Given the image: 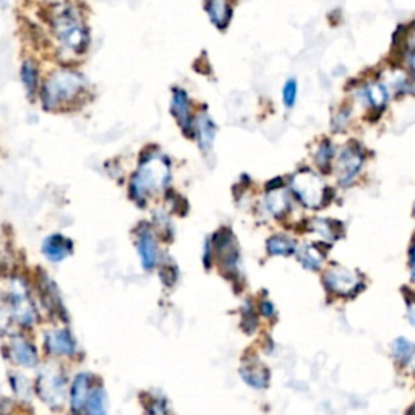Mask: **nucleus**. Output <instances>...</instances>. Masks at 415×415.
Segmentation results:
<instances>
[{"instance_id": "obj_1", "label": "nucleus", "mask_w": 415, "mask_h": 415, "mask_svg": "<svg viewBox=\"0 0 415 415\" xmlns=\"http://www.w3.org/2000/svg\"><path fill=\"white\" fill-rule=\"evenodd\" d=\"M170 179L169 161L161 154H148L140 163L130 183V192L135 201H145L148 197L161 193Z\"/></svg>"}, {"instance_id": "obj_2", "label": "nucleus", "mask_w": 415, "mask_h": 415, "mask_svg": "<svg viewBox=\"0 0 415 415\" xmlns=\"http://www.w3.org/2000/svg\"><path fill=\"white\" fill-rule=\"evenodd\" d=\"M85 76L75 70H57L51 73L43 85V104L46 109L56 111L72 104L85 91Z\"/></svg>"}, {"instance_id": "obj_3", "label": "nucleus", "mask_w": 415, "mask_h": 415, "mask_svg": "<svg viewBox=\"0 0 415 415\" xmlns=\"http://www.w3.org/2000/svg\"><path fill=\"white\" fill-rule=\"evenodd\" d=\"M52 31L65 49L83 52L88 46V31L78 11L70 5H62L52 16Z\"/></svg>"}, {"instance_id": "obj_4", "label": "nucleus", "mask_w": 415, "mask_h": 415, "mask_svg": "<svg viewBox=\"0 0 415 415\" xmlns=\"http://www.w3.org/2000/svg\"><path fill=\"white\" fill-rule=\"evenodd\" d=\"M290 192L308 210H318L328 203L329 187H326L323 177L312 169H300L290 177Z\"/></svg>"}, {"instance_id": "obj_5", "label": "nucleus", "mask_w": 415, "mask_h": 415, "mask_svg": "<svg viewBox=\"0 0 415 415\" xmlns=\"http://www.w3.org/2000/svg\"><path fill=\"white\" fill-rule=\"evenodd\" d=\"M5 304L9 307L11 318L20 326L31 328L38 322V310L31 297L26 281L23 277H11L7 287V299Z\"/></svg>"}, {"instance_id": "obj_6", "label": "nucleus", "mask_w": 415, "mask_h": 415, "mask_svg": "<svg viewBox=\"0 0 415 415\" xmlns=\"http://www.w3.org/2000/svg\"><path fill=\"white\" fill-rule=\"evenodd\" d=\"M36 393L47 406L52 409H61L67 399L68 388L67 378L61 367L46 365L39 372L36 379Z\"/></svg>"}, {"instance_id": "obj_7", "label": "nucleus", "mask_w": 415, "mask_h": 415, "mask_svg": "<svg viewBox=\"0 0 415 415\" xmlns=\"http://www.w3.org/2000/svg\"><path fill=\"white\" fill-rule=\"evenodd\" d=\"M365 168V153L359 145L349 143L336 154L333 170L341 187H351Z\"/></svg>"}, {"instance_id": "obj_8", "label": "nucleus", "mask_w": 415, "mask_h": 415, "mask_svg": "<svg viewBox=\"0 0 415 415\" xmlns=\"http://www.w3.org/2000/svg\"><path fill=\"white\" fill-rule=\"evenodd\" d=\"M323 281L331 292L337 295H352L362 286L359 272L344 268V266H331L324 271Z\"/></svg>"}, {"instance_id": "obj_9", "label": "nucleus", "mask_w": 415, "mask_h": 415, "mask_svg": "<svg viewBox=\"0 0 415 415\" xmlns=\"http://www.w3.org/2000/svg\"><path fill=\"white\" fill-rule=\"evenodd\" d=\"M217 257L219 263L222 265L224 270L229 272H235L237 266H239V247H237L235 237L230 230H219L212 240V257Z\"/></svg>"}, {"instance_id": "obj_10", "label": "nucleus", "mask_w": 415, "mask_h": 415, "mask_svg": "<svg viewBox=\"0 0 415 415\" xmlns=\"http://www.w3.org/2000/svg\"><path fill=\"white\" fill-rule=\"evenodd\" d=\"M7 352L10 360L15 365L23 367V369H34L39 364V355L36 347L31 341H28L25 336H14L10 337Z\"/></svg>"}, {"instance_id": "obj_11", "label": "nucleus", "mask_w": 415, "mask_h": 415, "mask_svg": "<svg viewBox=\"0 0 415 415\" xmlns=\"http://www.w3.org/2000/svg\"><path fill=\"white\" fill-rule=\"evenodd\" d=\"M44 349L56 357H72L76 351V342L68 329L56 328L44 333Z\"/></svg>"}, {"instance_id": "obj_12", "label": "nucleus", "mask_w": 415, "mask_h": 415, "mask_svg": "<svg viewBox=\"0 0 415 415\" xmlns=\"http://www.w3.org/2000/svg\"><path fill=\"white\" fill-rule=\"evenodd\" d=\"M136 250H138L141 266L146 271H151L159 263V248L156 237L150 227H140L136 234Z\"/></svg>"}, {"instance_id": "obj_13", "label": "nucleus", "mask_w": 415, "mask_h": 415, "mask_svg": "<svg viewBox=\"0 0 415 415\" xmlns=\"http://www.w3.org/2000/svg\"><path fill=\"white\" fill-rule=\"evenodd\" d=\"M389 94L383 81H367L359 90L357 96L369 109L383 111L389 101Z\"/></svg>"}, {"instance_id": "obj_14", "label": "nucleus", "mask_w": 415, "mask_h": 415, "mask_svg": "<svg viewBox=\"0 0 415 415\" xmlns=\"http://www.w3.org/2000/svg\"><path fill=\"white\" fill-rule=\"evenodd\" d=\"M91 375L90 373H80L76 375L72 388H70V407L75 414H83L85 406L88 402V397L91 394Z\"/></svg>"}, {"instance_id": "obj_15", "label": "nucleus", "mask_w": 415, "mask_h": 415, "mask_svg": "<svg viewBox=\"0 0 415 415\" xmlns=\"http://www.w3.org/2000/svg\"><path fill=\"white\" fill-rule=\"evenodd\" d=\"M265 206L266 210L271 216L275 217H282L286 216L290 211V206H292V198H290V193L286 190V187L277 185L272 188H268L266 192V200H265Z\"/></svg>"}, {"instance_id": "obj_16", "label": "nucleus", "mask_w": 415, "mask_h": 415, "mask_svg": "<svg viewBox=\"0 0 415 415\" xmlns=\"http://www.w3.org/2000/svg\"><path fill=\"white\" fill-rule=\"evenodd\" d=\"M172 112H174L183 132L187 135H193V122L192 116H190V99L188 94L180 90V88H174V91H172Z\"/></svg>"}, {"instance_id": "obj_17", "label": "nucleus", "mask_w": 415, "mask_h": 415, "mask_svg": "<svg viewBox=\"0 0 415 415\" xmlns=\"http://www.w3.org/2000/svg\"><path fill=\"white\" fill-rule=\"evenodd\" d=\"M72 250H73L72 240L61 234L49 235L43 242V253L46 255L47 260H51V262L54 263L63 262V260L72 253Z\"/></svg>"}, {"instance_id": "obj_18", "label": "nucleus", "mask_w": 415, "mask_h": 415, "mask_svg": "<svg viewBox=\"0 0 415 415\" xmlns=\"http://www.w3.org/2000/svg\"><path fill=\"white\" fill-rule=\"evenodd\" d=\"M240 376L244 381L248 384V386L257 388V389H263L268 386L270 381V373L265 367L260 364L257 360L252 362H245L240 369Z\"/></svg>"}, {"instance_id": "obj_19", "label": "nucleus", "mask_w": 415, "mask_h": 415, "mask_svg": "<svg viewBox=\"0 0 415 415\" xmlns=\"http://www.w3.org/2000/svg\"><path fill=\"white\" fill-rule=\"evenodd\" d=\"M205 10L219 29L226 28L232 16V9L227 0H205Z\"/></svg>"}, {"instance_id": "obj_20", "label": "nucleus", "mask_w": 415, "mask_h": 415, "mask_svg": "<svg viewBox=\"0 0 415 415\" xmlns=\"http://www.w3.org/2000/svg\"><path fill=\"white\" fill-rule=\"evenodd\" d=\"M308 230L318 237H322L324 242H334L339 237L341 224L333 221V219H323V217H313L308 221Z\"/></svg>"}, {"instance_id": "obj_21", "label": "nucleus", "mask_w": 415, "mask_h": 415, "mask_svg": "<svg viewBox=\"0 0 415 415\" xmlns=\"http://www.w3.org/2000/svg\"><path fill=\"white\" fill-rule=\"evenodd\" d=\"M195 133L198 136V143L200 148H203L205 151H210V148L215 141V135H216V125L215 122L211 121V117L208 114H200L197 117V122H195Z\"/></svg>"}, {"instance_id": "obj_22", "label": "nucleus", "mask_w": 415, "mask_h": 415, "mask_svg": "<svg viewBox=\"0 0 415 415\" xmlns=\"http://www.w3.org/2000/svg\"><path fill=\"white\" fill-rule=\"evenodd\" d=\"M295 255H297V260L302 263V266L312 271L322 268L324 262V253L315 244H304L297 247Z\"/></svg>"}, {"instance_id": "obj_23", "label": "nucleus", "mask_w": 415, "mask_h": 415, "mask_svg": "<svg viewBox=\"0 0 415 415\" xmlns=\"http://www.w3.org/2000/svg\"><path fill=\"white\" fill-rule=\"evenodd\" d=\"M266 248H268V253L272 255V257H289V255L297 250V244L289 235L276 234L270 237L268 242H266Z\"/></svg>"}, {"instance_id": "obj_24", "label": "nucleus", "mask_w": 415, "mask_h": 415, "mask_svg": "<svg viewBox=\"0 0 415 415\" xmlns=\"http://www.w3.org/2000/svg\"><path fill=\"white\" fill-rule=\"evenodd\" d=\"M336 148L329 140H323L322 143L317 146V151L313 154V161H315L317 168L322 172H329L333 169L334 159H336Z\"/></svg>"}, {"instance_id": "obj_25", "label": "nucleus", "mask_w": 415, "mask_h": 415, "mask_svg": "<svg viewBox=\"0 0 415 415\" xmlns=\"http://www.w3.org/2000/svg\"><path fill=\"white\" fill-rule=\"evenodd\" d=\"M108 394L103 386L93 388L83 415H108Z\"/></svg>"}, {"instance_id": "obj_26", "label": "nucleus", "mask_w": 415, "mask_h": 415, "mask_svg": "<svg viewBox=\"0 0 415 415\" xmlns=\"http://www.w3.org/2000/svg\"><path fill=\"white\" fill-rule=\"evenodd\" d=\"M20 75H21V81H23V85H25L28 94L29 96H33L38 90V83H39V72H38L36 63H34L33 61L23 62Z\"/></svg>"}, {"instance_id": "obj_27", "label": "nucleus", "mask_w": 415, "mask_h": 415, "mask_svg": "<svg viewBox=\"0 0 415 415\" xmlns=\"http://www.w3.org/2000/svg\"><path fill=\"white\" fill-rule=\"evenodd\" d=\"M388 88V91H394L396 94H406L411 91V88H412V83L411 80H409V76L407 73L404 72V70H393L389 75V81L388 83H384Z\"/></svg>"}, {"instance_id": "obj_28", "label": "nucleus", "mask_w": 415, "mask_h": 415, "mask_svg": "<svg viewBox=\"0 0 415 415\" xmlns=\"http://www.w3.org/2000/svg\"><path fill=\"white\" fill-rule=\"evenodd\" d=\"M43 297H44V304H47L49 310L56 312L57 315L58 313H63L61 297H58L56 284L49 281V277H44V281H43Z\"/></svg>"}, {"instance_id": "obj_29", "label": "nucleus", "mask_w": 415, "mask_h": 415, "mask_svg": "<svg viewBox=\"0 0 415 415\" xmlns=\"http://www.w3.org/2000/svg\"><path fill=\"white\" fill-rule=\"evenodd\" d=\"M415 354V346L412 342H409L404 337H397L393 342V355L397 362L401 364H409L412 360Z\"/></svg>"}, {"instance_id": "obj_30", "label": "nucleus", "mask_w": 415, "mask_h": 415, "mask_svg": "<svg viewBox=\"0 0 415 415\" xmlns=\"http://www.w3.org/2000/svg\"><path fill=\"white\" fill-rule=\"evenodd\" d=\"M10 383L16 396L21 397V399H28L29 394H31L33 391L31 383H29V379L25 375H21V373H11Z\"/></svg>"}, {"instance_id": "obj_31", "label": "nucleus", "mask_w": 415, "mask_h": 415, "mask_svg": "<svg viewBox=\"0 0 415 415\" xmlns=\"http://www.w3.org/2000/svg\"><path fill=\"white\" fill-rule=\"evenodd\" d=\"M297 96H299V85L297 80L289 78L282 86V103L286 106L287 109H292L295 103H297Z\"/></svg>"}, {"instance_id": "obj_32", "label": "nucleus", "mask_w": 415, "mask_h": 415, "mask_svg": "<svg viewBox=\"0 0 415 415\" xmlns=\"http://www.w3.org/2000/svg\"><path fill=\"white\" fill-rule=\"evenodd\" d=\"M349 123H351V109L341 108L333 118V130L334 132H342L344 128L349 127Z\"/></svg>"}, {"instance_id": "obj_33", "label": "nucleus", "mask_w": 415, "mask_h": 415, "mask_svg": "<svg viewBox=\"0 0 415 415\" xmlns=\"http://www.w3.org/2000/svg\"><path fill=\"white\" fill-rule=\"evenodd\" d=\"M148 414L150 415H169L168 404L163 397H150V404H148Z\"/></svg>"}, {"instance_id": "obj_34", "label": "nucleus", "mask_w": 415, "mask_h": 415, "mask_svg": "<svg viewBox=\"0 0 415 415\" xmlns=\"http://www.w3.org/2000/svg\"><path fill=\"white\" fill-rule=\"evenodd\" d=\"M161 280L168 287H172L177 282V268L174 265H164L161 268Z\"/></svg>"}, {"instance_id": "obj_35", "label": "nucleus", "mask_w": 415, "mask_h": 415, "mask_svg": "<svg viewBox=\"0 0 415 415\" xmlns=\"http://www.w3.org/2000/svg\"><path fill=\"white\" fill-rule=\"evenodd\" d=\"M10 318H11V315L9 312V307L2 300V297H0V336H4L5 333H7Z\"/></svg>"}, {"instance_id": "obj_36", "label": "nucleus", "mask_w": 415, "mask_h": 415, "mask_svg": "<svg viewBox=\"0 0 415 415\" xmlns=\"http://www.w3.org/2000/svg\"><path fill=\"white\" fill-rule=\"evenodd\" d=\"M404 44L407 47V51L411 52V54H415V25L409 29L406 33V39H404Z\"/></svg>"}, {"instance_id": "obj_37", "label": "nucleus", "mask_w": 415, "mask_h": 415, "mask_svg": "<svg viewBox=\"0 0 415 415\" xmlns=\"http://www.w3.org/2000/svg\"><path fill=\"white\" fill-rule=\"evenodd\" d=\"M260 312H262V315L266 318H271L275 315V307H272L271 302L268 300H263L262 305H260Z\"/></svg>"}, {"instance_id": "obj_38", "label": "nucleus", "mask_w": 415, "mask_h": 415, "mask_svg": "<svg viewBox=\"0 0 415 415\" xmlns=\"http://www.w3.org/2000/svg\"><path fill=\"white\" fill-rule=\"evenodd\" d=\"M411 272H412V280L415 282V244L412 245V250H411Z\"/></svg>"}, {"instance_id": "obj_39", "label": "nucleus", "mask_w": 415, "mask_h": 415, "mask_svg": "<svg viewBox=\"0 0 415 415\" xmlns=\"http://www.w3.org/2000/svg\"><path fill=\"white\" fill-rule=\"evenodd\" d=\"M409 319H411V323L415 326V304L409 307Z\"/></svg>"}, {"instance_id": "obj_40", "label": "nucleus", "mask_w": 415, "mask_h": 415, "mask_svg": "<svg viewBox=\"0 0 415 415\" xmlns=\"http://www.w3.org/2000/svg\"><path fill=\"white\" fill-rule=\"evenodd\" d=\"M409 65H411V72L415 80V54H411V57H409Z\"/></svg>"}, {"instance_id": "obj_41", "label": "nucleus", "mask_w": 415, "mask_h": 415, "mask_svg": "<svg viewBox=\"0 0 415 415\" xmlns=\"http://www.w3.org/2000/svg\"><path fill=\"white\" fill-rule=\"evenodd\" d=\"M412 415H415V411H414V414H412Z\"/></svg>"}]
</instances>
